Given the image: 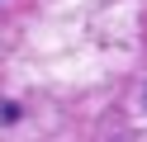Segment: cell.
I'll return each mask as SVG.
<instances>
[]
</instances>
